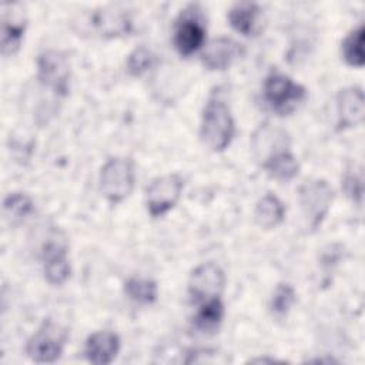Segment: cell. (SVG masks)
Segmentation results:
<instances>
[{
    "instance_id": "6da1fadb",
    "label": "cell",
    "mask_w": 365,
    "mask_h": 365,
    "mask_svg": "<svg viewBox=\"0 0 365 365\" xmlns=\"http://www.w3.org/2000/svg\"><path fill=\"white\" fill-rule=\"evenodd\" d=\"M235 137V120L230 106L212 94L204 104L200 121V140L212 153L227 150Z\"/></svg>"
},
{
    "instance_id": "7a4b0ae2",
    "label": "cell",
    "mask_w": 365,
    "mask_h": 365,
    "mask_svg": "<svg viewBox=\"0 0 365 365\" xmlns=\"http://www.w3.org/2000/svg\"><path fill=\"white\" fill-rule=\"evenodd\" d=\"M135 185V167L131 158L115 155L106 160L98 174V188L106 201L118 205L127 200Z\"/></svg>"
},
{
    "instance_id": "3957f363",
    "label": "cell",
    "mask_w": 365,
    "mask_h": 365,
    "mask_svg": "<svg viewBox=\"0 0 365 365\" xmlns=\"http://www.w3.org/2000/svg\"><path fill=\"white\" fill-rule=\"evenodd\" d=\"M335 192L327 180L317 178L304 182L298 190L302 227L307 232L317 231L327 218Z\"/></svg>"
},
{
    "instance_id": "277c9868",
    "label": "cell",
    "mask_w": 365,
    "mask_h": 365,
    "mask_svg": "<svg viewBox=\"0 0 365 365\" xmlns=\"http://www.w3.org/2000/svg\"><path fill=\"white\" fill-rule=\"evenodd\" d=\"M262 96L274 113L287 115L305 100L307 88L284 73L271 71L264 78Z\"/></svg>"
},
{
    "instance_id": "5b68a950",
    "label": "cell",
    "mask_w": 365,
    "mask_h": 365,
    "mask_svg": "<svg viewBox=\"0 0 365 365\" xmlns=\"http://www.w3.org/2000/svg\"><path fill=\"white\" fill-rule=\"evenodd\" d=\"M207 37L205 20L198 6H188L181 10L174 24L173 43L181 57H190L204 48Z\"/></svg>"
},
{
    "instance_id": "8992f818",
    "label": "cell",
    "mask_w": 365,
    "mask_h": 365,
    "mask_svg": "<svg viewBox=\"0 0 365 365\" xmlns=\"http://www.w3.org/2000/svg\"><path fill=\"white\" fill-rule=\"evenodd\" d=\"M67 341V332L53 319L43 321L40 328L27 339L26 354L37 364H51L60 359Z\"/></svg>"
},
{
    "instance_id": "52a82bcc",
    "label": "cell",
    "mask_w": 365,
    "mask_h": 365,
    "mask_svg": "<svg viewBox=\"0 0 365 365\" xmlns=\"http://www.w3.org/2000/svg\"><path fill=\"white\" fill-rule=\"evenodd\" d=\"M76 24L81 33H88L101 38H115L131 31V19L123 10L94 9L80 16Z\"/></svg>"
},
{
    "instance_id": "ba28073f",
    "label": "cell",
    "mask_w": 365,
    "mask_h": 365,
    "mask_svg": "<svg viewBox=\"0 0 365 365\" xmlns=\"http://www.w3.org/2000/svg\"><path fill=\"white\" fill-rule=\"evenodd\" d=\"M71 66L68 56L60 50H46L37 57L38 83L58 97H66L70 91Z\"/></svg>"
},
{
    "instance_id": "9c48e42d",
    "label": "cell",
    "mask_w": 365,
    "mask_h": 365,
    "mask_svg": "<svg viewBox=\"0 0 365 365\" xmlns=\"http://www.w3.org/2000/svg\"><path fill=\"white\" fill-rule=\"evenodd\" d=\"M184 180L177 173L158 175L145 188V208L151 218H161L170 212L181 198Z\"/></svg>"
},
{
    "instance_id": "30bf717a",
    "label": "cell",
    "mask_w": 365,
    "mask_h": 365,
    "mask_svg": "<svg viewBox=\"0 0 365 365\" xmlns=\"http://www.w3.org/2000/svg\"><path fill=\"white\" fill-rule=\"evenodd\" d=\"M224 287L225 274L222 268L212 261L197 265L188 278V295L195 305L221 298Z\"/></svg>"
},
{
    "instance_id": "8fae6325",
    "label": "cell",
    "mask_w": 365,
    "mask_h": 365,
    "mask_svg": "<svg viewBox=\"0 0 365 365\" xmlns=\"http://www.w3.org/2000/svg\"><path fill=\"white\" fill-rule=\"evenodd\" d=\"M41 261L44 279L50 285L60 287L68 281L71 275L68 247L66 238L58 231L43 244Z\"/></svg>"
},
{
    "instance_id": "7c38bea8",
    "label": "cell",
    "mask_w": 365,
    "mask_h": 365,
    "mask_svg": "<svg viewBox=\"0 0 365 365\" xmlns=\"http://www.w3.org/2000/svg\"><path fill=\"white\" fill-rule=\"evenodd\" d=\"M26 10L19 3H10L3 6L1 14V54L4 57L14 56L24 38L27 29Z\"/></svg>"
},
{
    "instance_id": "4fadbf2b",
    "label": "cell",
    "mask_w": 365,
    "mask_h": 365,
    "mask_svg": "<svg viewBox=\"0 0 365 365\" xmlns=\"http://www.w3.org/2000/svg\"><path fill=\"white\" fill-rule=\"evenodd\" d=\"M242 44L230 37H217L208 41L201 53V63L210 71H224L244 56Z\"/></svg>"
},
{
    "instance_id": "5bb4252c",
    "label": "cell",
    "mask_w": 365,
    "mask_h": 365,
    "mask_svg": "<svg viewBox=\"0 0 365 365\" xmlns=\"http://www.w3.org/2000/svg\"><path fill=\"white\" fill-rule=\"evenodd\" d=\"M365 118V96L359 86L341 88L336 94V130L344 131L362 124Z\"/></svg>"
},
{
    "instance_id": "9a60e30c",
    "label": "cell",
    "mask_w": 365,
    "mask_h": 365,
    "mask_svg": "<svg viewBox=\"0 0 365 365\" xmlns=\"http://www.w3.org/2000/svg\"><path fill=\"white\" fill-rule=\"evenodd\" d=\"M228 24L245 37H255L264 29V10L255 1L234 3L227 13Z\"/></svg>"
},
{
    "instance_id": "2e32d148",
    "label": "cell",
    "mask_w": 365,
    "mask_h": 365,
    "mask_svg": "<svg viewBox=\"0 0 365 365\" xmlns=\"http://www.w3.org/2000/svg\"><path fill=\"white\" fill-rule=\"evenodd\" d=\"M121 348L120 336L111 331H96L88 335L84 344L86 359L91 364H111Z\"/></svg>"
},
{
    "instance_id": "e0dca14e",
    "label": "cell",
    "mask_w": 365,
    "mask_h": 365,
    "mask_svg": "<svg viewBox=\"0 0 365 365\" xmlns=\"http://www.w3.org/2000/svg\"><path fill=\"white\" fill-rule=\"evenodd\" d=\"M261 165L271 178L281 182L292 181L299 173V163L289 148L271 154Z\"/></svg>"
},
{
    "instance_id": "ac0fdd59",
    "label": "cell",
    "mask_w": 365,
    "mask_h": 365,
    "mask_svg": "<svg viewBox=\"0 0 365 365\" xmlns=\"http://www.w3.org/2000/svg\"><path fill=\"white\" fill-rule=\"evenodd\" d=\"M285 217L284 202L272 192L264 194L255 204L254 221L264 230H272L278 227Z\"/></svg>"
},
{
    "instance_id": "d6986e66",
    "label": "cell",
    "mask_w": 365,
    "mask_h": 365,
    "mask_svg": "<svg viewBox=\"0 0 365 365\" xmlns=\"http://www.w3.org/2000/svg\"><path fill=\"white\" fill-rule=\"evenodd\" d=\"M198 309L192 318L194 329L200 332H214L220 328L224 315L225 307L221 298H215L207 302L197 305Z\"/></svg>"
},
{
    "instance_id": "ffe728a7",
    "label": "cell",
    "mask_w": 365,
    "mask_h": 365,
    "mask_svg": "<svg viewBox=\"0 0 365 365\" xmlns=\"http://www.w3.org/2000/svg\"><path fill=\"white\" fill-rule=\"evenodd\" d=\"M365 29L364 24L352 29L341 43V56L346 66L362 68L365 64V51H364Z\"/></svg>"
},
{
    "instance_id": "44dd1931",
    "label": "cell",
    "mask_w": 365,
    "mask_h": 365,
    "mask_svg": "<svg viewBox=\"0 0 365 365\" xmlns=\"http://www.w3.org/2000/svg\"><path fill=\"white\" fill-rule=\"evenodd\" d=\"M36 211L33 198L26 192H9L3 200V212L10 224H20Z\"/></svg>"
},
{
    "instance_id": "7402d4cb",
    "label": "cell",
    "mask_w": 365,
    "mask_h": 365,
    "mask_svg": "<svg viewBox=\"0 0 365 365\" xmlns=\"http://www.w3.org/2000/svg\"><path fill=\"white\" fill-rule=\"evenodd\" d=\"M124 294L135 304L151 305L158 298L157 282L151 278L130 277L124 281Z\"/></svg>"
},
{
    "instance_id": "603a6c76",
    "label": "cell",
    "mask_w": 365,
    "mask_h": 365,
    "mask_svg": "<svg viewBox=\"0 0 365 365\" xmlns=\"http://www.w3.org/2000/svg\"><path fill=\"white\" fill-rule=\"evenodd\" d=\"M155 54L150 48L138 46L128 54L125 60V70L131 77H141L148 73L155 66Z\"/></svg>"
},
{
    "instance_id": "cb8c5ba5",
    "label": "cell",
    "mask_w": 365,
    "mask_h": 365,
    "mask_svg": "<svg viewBox=\"0 0 365 365\" xmlns=\"http://www.w3.org/2000/svg\"><path fill=\"white\" fill-rule=\"evenodd\" d=\"M295 301H297V292H295L294 287L288 282H281L277 285V288L274 289V294L271 297V301H269L271 312L275 317L282 318L291 311Z\"/></svg>"
},
{
    "instance_id": "d4e9b609",
    "label": "cell",
    "mask_w": 365,
    "mask_h": 365,
    "mask_svg": "<svg viewBox=\"0 0 365 365\" xmlns=\"http://www.w3.org/2000/svg\"><path fill=\"white\" fill-rule=\"evenodd\" d=\"M344 188L352 201H355L356 204H361V201H362V177H361V174H348L344 180Z\"/></svg>"
}]
</instances>
